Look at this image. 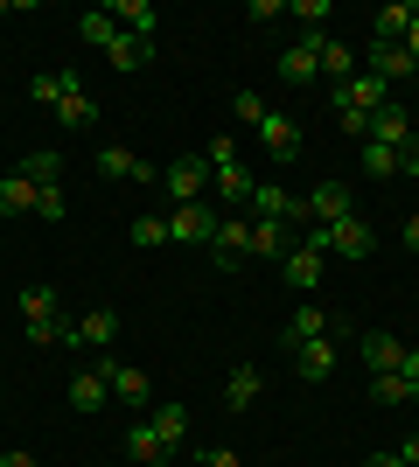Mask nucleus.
<instances>
[{"label":"nucleus","mask_w":419,"mask_h":467,"mask_svg":"<svg viewBox=\"0 0 419 467\" xmlns=\"http://www.w3.org/2000/svg\"><path fill=\"white\" fill-rule=\"evenodd\" d=\"M15 307H21V335L36 342V349H63V300H57V286H21L15 293Z\"/></svg>","instance_id":"f257e3e1"},{"label":"nucleus","mask_w":419,"mask_h":467,"mask_svg":"<svg viewBox=\"0 0 419 467\" xmlns=\"http://www.w3.org/2000/svg\"><path fill=\"white\" fill-rule=\"evenodd\" d=\"M321 258H329V252H321V237H315V231H300V244L279 258V279H287L294 293H315V286H321Z\"/></svg>","instance_id":"f03ea898"},{"label":"nucleus","mask_w":419,"mask_h":467,"mask_svg":"<svg viewBox=\"0 0 419 467\" xmlns=\"http://www.w3.org/2000/svg\"><path fill=\"white\" fill-rule=\"evenodd\" d=\"M161 189H168V202H203V189H210V161L203 154H182V161H168V175H161Z\"/></svg>","instance_id":"7ed1b4c3"},{"label":"nucleus","mask_w":419,"mask_h":467,"mask_svg":"<svg viewBox=\"0 0 419 467\" xmlns=\"http://www.w3.org/2000/svg\"><path fill=\"white\" fill-rule=\"evenodd\" d=\"M112 342H120V314L112 307H91L84 314V321H70V328H63V349H112Z\"/></svg>","instance_id":"20e7f679"},{"label":"nucleus","mask_w":419,"mask_h":467,"mask_svg":"<svg viewBox=\"0 0 419 467\" xmlns=\"http://www.w3.org/2000/svg\"><path fill=\"white\" fill-rule=\"evenodd\" d=\"M315 237H321V252H336V258H371V223L363 216H342V223H315Z\"/></svg>","instance_id":"39448f33"},{"label":"nucleus","mask_w":419,"mask_h":467,"mask_svg":"<svg viewBox=\"0 0 419 467\" xmlns=\"http://www.w3.org/2000/svg\"><path fill=\"white\" fill-rule=\"evenodd\" d=\"M300 216L308 223H342V216H357V195L342 189V182H315V189L300 195Z\"/></svg>","instance_id":"423d86ee"},{"label":"nucleus","mask_w":419,"mask_h":467,"mask_svg":"<svg viewBox=\"0 0 419 467\" xmlns=\"http://www.w3.org/2000/svg\"><path fill=\"white\" fill-rule=\"evenodd\" d=\"M210 258H217L224 273H238L245 258H252V223H245V216H217V231H210Z\"/></svg>","instance_id":"0eeeda50"},{"label":"nucleus","mask_w":419,"mask_h":467,"mask_svg":"<svg viewBox=\"0 0 419 467\" xmlns=\"http://www.w3.org/2000/svg\"><path fill=\"white\" fill-rule=\"evenodd\" d=\"M315 42H321V36H300V42H287V49H279V84H287V91H308V84H321Z\"/></svg>","instance_id":"6e6552de"},{"label":"nucleus","mask_w":419,"mask_h":467,"mask_svg":"<svg viewBox=\"0 0 419 467\" xmlns=\"http://www.w3.org/2000/svg\"><path fill=\"white\" fill-rule=\"evenodd\" d=\"M378 105H392V84L384 78H371V70H363V78H350V84H336V112H378Z\"/></svg>","instance_id":"1a4fd4ad"},{"label":"nucleus","mask_w":419,"mask_h":467,"mask_svg":"<svg viewBox=\"0 0 419 467\" xmlns=\"http://www.w3.org/2000/svg\"><path fill=\"white\" fill-rule=\"evenodd\" d=\"M300 244L294 223H279V216H252V258H266V265H279V258Z\"/></svg>","instance_id":"9d476101"},{"label":"nucleus","mask_w":419,"mask_h":467,"mask_svg":"<svg viewBox=\"0 0 419 467\" xmlns=\"http://www.w3.org/2000/svg\"><path fill=\"white\" fill-rule=\"evenodd\" d=\"M99 370H105V384H112V398H120V405L147 411V398H154V390H147V377H140L133 363H120V356H99Z\"/></svg>","instance_id":"9b49d317"},{"label":"nucleus","mask_w":419,"mask_h":467,"mask_svg":"<svg viewBox=\"0 0 419 467\" xmlns=\"http://www.w3.org/2000/svg\"><path fill=\"white\" fill-rule=\"evenodd\" d=\"M413 133H419V126H413V112H405L399 98L371 112V140H378V147H392V154H405V140H413Z\"/></svg>","instance_id":"f8f14e48"},{"label":"nucleus","mask_w":419,"mask_h":467,"mask_svg":"<svg viewBox=\"0 0 419 467\" xmlns=\"http://www.w3.org/2000/svg\"><path fill=\"white\" fill-rule=\"evenodd\" d=\"M147 426L161 432V447L175 453V461L189 453V405H154V419H147Z\"/></svg>","instance_id":"ddd939ff"},{"label":"nucleus","mask_w":419,"mask_h":467,"mask_svg":"<svg viewBox=\"0 0 419 467\" xmlns=\"http://www.w3.org/2000/svg\"><path fill=\"white\" fill-rule=\"evenodd\" d=\"M259 140H266V154H273V161H294V154H300V126H294V119H287V112H279V105H273V112H266Z\"/></svg>","instance_id":"4468645a"},{"label":"nucleus","mask_w":419,"mask_h":467,"mask_svg":"<svg viewBox=\"0 0 419 467\" xmlns=\"http://www.w3.org/2000/svg\"><path fill=\"white\" fill-rule=\"evenodd\" d=\"M99 175L105 182H154V168H147L133 147H99Z\"/></svg>","instance_id":"2eb2a0df"},{"label":"nucleus","mask_w":419,"mask_h":467,"mask_svg":"<svg viewBox=\"0 0 419 467\" xmlns=\"http://www.w3.org/2000/svg\"><path fill=\"white\" fill-rule=\"evenodd\" d=\"M315 63H321V78H329V84H350V78H357V49H350V42H336V36L315 42Z\"/></svg>","instance_id":"dca6fc26"},{"label":"nucleus","mask_w":419,"mask_h":467,"mask_svg":"<svg viewBox=\"0 0 419 467\" xmlns=\"http://www.w3.org/2000/svg\"><path fill=\"white\" fill-rule=\"evenodd\" d=\"M371 78L399 84V78H419V63L405 57V42H371Z\"/></svg>","instance_id":"f3484780"},{"label":"nucleus","mask_w":419,"mask_h":467,"mask_svg":"<svg viewBox=\"0 0 419 467\" xmlns=\"http://www.w3.org/2000/svg\"><path fill=\"white\" fill-rule=\"evenodd\" d=\"M210 231H217V216L203 210V202H182V210L168 216V237H182V244H210Z\"/></svg>","instance_id":"a211bd4d"},{"label":"nucleus","mask_w":419,"mask_h":467,"mask_svg":"<svg viewBox=\"0 0 419 467\" xmlns=\"http://www.w3.org/2000/svg\"><path fill=\"white\" fill-rule=\"evenodd\" d=\"M321 335H329V314H321L315 300H300L294 321H287V335H279V349H300V342H321Z\"/></svg>","instance_id":"6ab92c4d"},{"label":"nucleus","mask_w":419,"mask_h":467,"mask_svg":"<svg viewBox=\"0 0 419 467\" xmlns=\"http://www.w3.org/2000/svg\"><path fill=\"white\" fill-rule=\"evenodd\" d=\"M259 370H252V363H231V377H224V411H252L259 405Z\"/></svg>","instance_id":"aec40b11"},{"label":"nucleus","mask_w":419,"mask_h":467,"mask_svg":"<svg viewBox=\"0 0 419 467\" xmlns=\"http://www.w3.org/2000/svg\"><path fill=\"white\" fill-rule=\"evenodd\" d=\"M126 461H133V467H168V461H175V453L161 447V432L147 426V419H140V426L126 432Z\"/></svg>","instance_id":"412c9836"},{"label":"nucleus","mask_w":419,"mask_h":467,"mask_svg":"<svg viewBox=\"0 0 419 467\" xmlns=\"http://www.w3.org/2000/svg\"><path fill=\"white\" fill-rule=\"evenodd\" d=\"M70 405H78V411H105V405H112V384H105V370H99V363L70 377Z\"/></svg>","instance_id":"4be33fe9"},{"label":"nucleus","mask_w":419,"mask_h":467,"mask_svg":"<svg viewBox=\"0 0 419 467\" xmlns=\"http://www.w3.org/2000/svg\"><path fill=\"white\" fill-rule=\"evenodd\" d=\"M105 15H112V21H120V28H126V36H140V42H154V0H112V7H105Z\"/></svg>","instance_id":"5701e85b"},{"label":"nucleus","mask_w":419,"mask_h":467,"mask_svg":"<svg viewBox=\"0 0 419 467\" xmlns=\"http://www.w3.org/2000/svg\"><path fill=\"white\" fill-rule=\"evenodd\" d=\"M210 189H217L224 202H252V189H259V175H252L245 161H231V168H210Z\"/></svg>","instance_id":"b1692460"},{"label":"nucleus","mask_w":419,"mask_h":467,"mask_svg":"<svg viewBox=\"0 0 419 467\" xmlns=\"http://www.w3.org/2000/svg\"><path fill=\"white\" fill-rule=\"evenodd\" d=\"M294 356V377H308V384H321V377L336 370V349H329V335L321 342H300V349H287Z\"/></svg>","instance_id":"393cba45"},{"label":"nucleus","mask_w":419,"mask_h":467,"mask_svg":"<svg viewBox=\"0 0 419 467\" xmlns=\"http://www.w3.org/2000/svg\"><path fill=\"white\" fill-rule=\"evenodd\" d=\"M36 182H28V175H21V168H15V175H0V216H36Z\"/></svg>","instance_id":"a878e982"},{"label":"nucleus","mask_w":419,"mask_h":467,"mask_svg":"<svg viewBox=\"0 0 419 467\" xmlns=\"http://www.w3.org/2000/svg\"><path fill=\"white\" fill-rule=\"evenodd\" d=\"M363 363H371V377H384V370H399V363H405V342H399V335H363Z\"/></svg>","instance_id":"bb28decb"},{"label":"nucleus","mask_w":419,"mask_h":467,"mask_svg":"<svg viewBox=\"0 0 419 467\" xmlns=\"http://www.w3.org/2000/svg\"><path fill=\"white\" fill-rule=\"evenodd\" d=\"M413 36V0H392V7H378V21H371V42H405Z\"/></svg>","instance_id":"cd10ccee"},{"label":"nucleus","mask_w":419,"mask_h":467,"mask_svg":"<svg viewBox=\"0 0 419 467\" xmlns=\"http://www.w3.org/2000/svg\"><path fill=\"white\" fill-rule=\"evenodd\" d=\"M21 175L36 182V189H57L63 182V154L57 147H36V154H21Z\"/></svg>","instance_id":"c85d7f7f"},{"label":"nucleus","mask_w":419,"mask_h":467,"mask_svg":"<svg viewBox=\"0 0 419 467\" xmlns=\"http://www.w3.org/2000/svg\"><path fill=\"white\" fill-rule=\"evenodd\" d=\"M105 57H112V70H147V63H154V42H140V36L120 28V42H112Z\"/></svg>","instance_id":"c756f323"},{"label":"nucleus","mask_w":419,"mask_h":467,"mask_svg":"<svg viewBox=\"0 0 419 467\" xmlns=\"http://www.w3.org/2000/svg\"><path fill=\"white\" fill-rule=\"evenodd\" d=\"M70 84H84L78 70H49V78H28V98H36V105H49V112H57V105H63V91H70Z\"/></svg>","instance_id":"7c9ffc66"},{"label":"nucleus","mask_w":419,"mask_h":467,"mask_svg":"<svg viewBox=\"0 0 419 467\" xmlns=\"http://www.w3.org/2000/svg\"><path fill=\"white\" fill-rule=\"evenodd\" d=\"M57 119H63V126H70V133H78V126H91V119H99V105H91V91H84V84H70V91H63V105H57Z\"/></svg>","instance_id":"2f4dec72"},{"label":"nucleus","mask_w":419,"mask_h":467,"mask_svg":"<svg viewBox=\"0 0 419 467\" xmlns=\"http://www.w3.org/2000/svg\"><path fill=\"white\" fill-rule=\"evenodd\" d=\"M371 398H378V405H392V411H399V405H419V390L405 384L399 370H384V377H371Z\"/></svg>","instance_id":"473e14b6"},{"label":"nucleus","mask_w":419,"mask_h":467,"mask_svg":"<svg viewBox=\"0 0 419 467\" xmlns=\"http://www.w3.org/2000/svg\"><path fill=\"white\" fill-rule=\"evenodd\" d=\"M78 36H84V42H91V49H112V42H120V21L105 15V7H91V15H84V21H78Z\"/></svg>","instance_id":"72a5a7b5"},{"label":"nucleus","mask_w":419,"mask_h":467,"mask_svg":"<svg viewBox=\"0 0 419 467\" xmlns=\"http://www.w3.org/2000/svg\"><path fill=\"white\" fill-rule=\"evenodd\" d=\"M363 175H371V182H392V175H399V154L378 147V140H363Z\"/></svg>","instance_id":"f704fd0d"},{"label":"nucleus","mask_w":419,"mask_h":467,"mask_svg":"<svg viewBox=\"0 0 419 467\" xmlns=\"http://www.w3.org/2000/svg\"><path fill=\"white\" fill-rule=\"evenodd\" d=\"M231 112H238V126H252V133H259V126H266V112H273V105H266L259 91H238V98H231Z\"/></svg>","instance_id":"c9c22d12"},{"label":"nucleus","mask_w":419,"mask_h":467,"mask_svg":"<svg viewBox=\"0 0 419 467\" xmlns=\"http://www.w3.org/2000/svg\"><path fill=\"white\" fill-rule=\"evenodd\" d=\"M287 15L300 21V36H321V21H329V0H294Z\"/></svg>","instance_id":"e433bc0d"},{"label":"nucleus","mask_w":419,"mask_h":467,"mask_svg":"<svg viewBox=\"0 0 419 467\" xmlns=\"http://www.w3.org/2000/svg\"><path fill=\"white\" fill-rule=\"evenodd\" d=\"M36 216H42V223H63V216H70V195H63V189H42L36 195Z\"/></svg>","instance_id":"4c0bfd02"},{"label":"nucleus","mask_w":419,"mask_h":467,"mask_svg":"<svg viewBox=\"0 0 419 467\" xmlns=\"http://www.w3.org/2000/svg\"><path fill=\"white\" fill-rule=\"evenodd\" d=\"M133 244H168V216H133Z\"/></svg>","instance_id":"58836bf2"},{"label":"nucleus","mask_w":419,"mask_h":467,"mask_svg":"<svg viewBox=\"0 0 419 467\" xmlns=\"http://www.w3.org/2000/svg\"><path fill=\"white\" fill-rule=\"evenodd\" d=\"M203 161H210V168H231V161H238V140H231V133H217V140H210V154H203Z\"/></svg>","instance_id":"ea45409f"},{"label":"nucleus","mask_w":419,"mask_h":467,"mask_svg":"<svg viewBox=\"0 0 419 467\" xmlns=\"http://www.w3.org/2000/svg\"><path fill=\"white\" fill-rule=\"evenodd\" d=\"M196 467H245L231 447H210V453H196Z\"/></svg>","instance_id":"a19ab883"},{"label":"nucleus","mask_w":419,"mask_h":467,"mask_svg":"<svg viewBox=\"0 0 419 467\" xmlns=\"http://www.w3.org/2000/svg\"><path fill=\"white\" fill-rule=\"evenodd\" d=\"M399 175H405V182H419V133L405 140V154H399Z\"/></svg>","instance_id":"79ce46f5"},{"label":"nucleus","mask_w":419,"mask_h":467,"mask_svg":"<svg viewBox=\"0 0 419 467\" xmlns=\"http://www.w3.org/2000/svg\"><path fill=\"white\" fill-rule=\"evenodd\" d=\"M399 377H405V384L419 390V349H413V342H405V363H399Z\"/></svg>","instance_id":"37998d69"},{"label":"nucleus","mask_w":419,"mask_h":467,"mask_svg":"<svg viewBox=\"0 0 419 467\" xmlns=\"http://www.w3.org/2000/svg\"><path fill=\"white\" fill-rule=\"evenodd\" d=\"M399 461H405V467H419V432H405V440H399Z\"/></svg>","instance_id":"c03bdc74"},{"label":"nucleus","mask_w":419,"mask_h":467,"mask_svg":"<svg viewBox=\"0 0 419 467\" xmlns=\"http://www.w3.org/2000/svg\"><path fill=\"white\" fill-rule=\"evenodd\" d=\"M405 57L419 63V0H413V36H405Z\"/></svg>","instance_id":"a18cd8bd"},{"label":"nucleus","mask_w":419,"mask_h":467,"mask_svg":"<svg viewBox=\"0 0 419 467\" xmlns=\"http://www.w3.org/2000/svg\"><path fill=\"white\" fill-rule=\"evenodd\" d=\"M363 467H405V461H399V447H392V453H371Z\"/></svg>","instance_id":"49530a36"},{"label":"nucleus","mask_w":419,"mask_h":467,"mask_svg":"<svg viewBox=\"0 0 419 467\" xmlns=\"http://www.w3.org/2000/svg\"><path fill=\"white\" fill-rule=\"evenodd\" d=\"M0 467H36V453H0Z\"/></svg>","instance_id":"de8ad7c7"},{"label":"nucleus","mask_w":419,"mask_h":467,"mask_svg":"<svg viewBox=\"0 0 419 467\" xmlns=\"http://www.w3.org/2000/svg\"><path fill=\"white\" fill-rule=\"evenodd\" d=\"M405 252H419V216H405Z\"/></svg>","instance_id":"09e8293b"},{"label":"nucleus","mask_w":419,"mask_h":467,"mask_svg":"<svg viewBox=\"0 0 419 467\" xmlns=\"http://www.w3.org/2000/svg\"><path fill=\"white\" fill-rule=\"evenodd\" d=\"M0 98H7V91H0Z\"/></svg>","instance_id":"8fccbe9b"}]
</instances>
